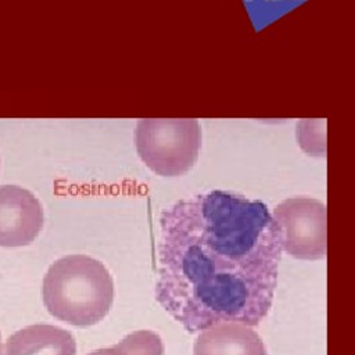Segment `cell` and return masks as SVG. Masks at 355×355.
I'll return each mask as SVG.
<instances>
[{
  "label": "cell",
  "instance_id": "6da1fadb",
  "mask_svg": "<svg viewBox=\"0 0 355 355\" xmlns=\"http://www.w3.org/2000/svg\"><path fill=\"white\" fill-rule=\"evenodd\" d=\"M282 252L265 202L225 190L178 200L159 215L155 300L190 334L220 322L255 327L272 306Z\"/></svg>",
  "mask_w": 355,
  "mask_h": 355
},
{
  "label": "cell",
  "instance_id": "7a4b0ae2",
  "mask_svg": "<svg viewBox=\"0 0 355 355\" xmlns=\"http://www.w3.org/2000/svg\"><path fill=\"white\" fill-rule=\"evenodd\" d=\"M42 294L47 311L55 319L89 327L111 309L114 282L101 261L85 254H71L49 268Z\"/></svg>",
  "mask_w": 355,
  "mask_h": 355
},
{
  "label": "cell",
  "instance_id": "3957f363",
  "mask_svg": "<svg viewBox=\"0 0 355 355\" xmlns=\"http://www.w3.org/2000/svg\"><path fill=\"white\" fill-rule=\"evenodd\" d=\"M136 151L159 176H180L196 164L201 148L197 119L144 118L136 125Z\"/></svg>",
  "mask_w": 355,
  "mask_h": 355
},
{
  "label": "cell",
  "instance_id": "277c9868",
  "mask_svg": "<svg viewBox=\"0 0 355 355\" xmlns=\"http://www.w3.org/2000/svg\"><path fill=\"white\" fill-rule=\"evenodd\" d=\"M280 234L282 250L302 261L326 257V205L309 197H293L279 202L272 212Z\"/></svg>",
  "mask_w": 355,
  "mask_h": 355
},
{
  "label": "cell",
  "instance_id": "5b68a950",
  "mask_svg": "<svg viewBox=\"0 0 355 355\" xmlns=\"http://www.w3.org/2000/svg\"><path fill=\"white\" fill-rule=\"evenodd\" d=\"M43 223V208L33 193L14 184L0 186V247L31 244Z\"/></svg>",
  "mask_w": 355,
  "mask_h": 355
},
{
  "label": "cell",
  "instance_id": "8992f818",
  "mask_svg": "<svg viewBox=\"0 0 355 355\" xmlns=\"http://www.w3.org/2000/svg\"><path fill=\"white\" fill-rule=\"evenodd\" d=\"M193 355H268L261 336L240 322H220L198 334Z\"/></svg>",
  "mask_w": 355,
  "mask_h": 355
},
{
  "label": "cell",
  "instance_id": "52a82bcc",
  "mask_svg": "<svg viewBox=\"0 0 355 355\" xmlns=\"http://www.w3.org/2000/svg\"><path fill=\"white\" fill-rule=\"evenodd\" d=\"M0 355H76V343L68 330L37 323L12 333Z\"/></svg>",
  "mask_w": 355,
  "mask_h": 355
},
{
  "label": "cell",
  "instance_id": "ba28073f",
  "mask_svg": "<svg viewBox=\"0 0 355 355\" xmlns=\"http://www.w3.org/2000/svg\"><path fill=\"white\" fill-rule=\"evenodd\" d=\"M87 355H164V343L155 331L136 330L115 345L96 349Z\"/></svg>",
  "mask_w": 355,
  "mask_h": 355
},
{
  "label": "cell",
  "instance_id": "9c48e42d",
  "mask_svg": "<svg viewBox=\"0 0 355 355\" xmlns=\"http://www.w3.org/2000/svg\"><path fill=\"white\" fill-rule=\"evenodd\" d=\"M0 351H1V343H0Z\"/></svg>",
  "mask_w": 355,
  "mask_h": 355
}]
</instances>
